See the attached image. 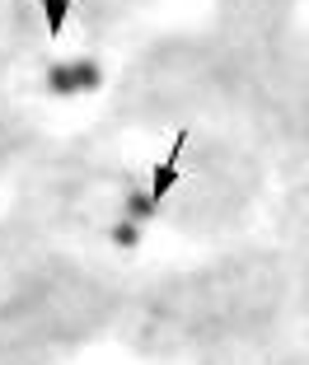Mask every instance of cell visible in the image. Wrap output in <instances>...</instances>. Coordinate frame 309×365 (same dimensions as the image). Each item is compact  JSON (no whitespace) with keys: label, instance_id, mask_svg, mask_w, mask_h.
Listing matches in <instances>:
<instances>
[{"label":"cell","instance_id":"3","mask_svg":"<svg viewBox=\"0 0 309 365\" xmlns=\"http://www.w3.org/2000/svg\"><path fill=\"white\" fill-rule=\"evenodd\" d=\"M155 211H160V202L150 197V187H146V182L127 187V197H122V206H118V215H122V220H131V225H141V230H146L150 220H155Z\"/></svg>","mask_w":309,"mask_h":365},{"label":"cell","instance_id":"1","mask_svg":"<svg viewBox=\"0 0 309 365\" xmlns=\"http://www.w3.org/2000/svg\"><path fill=\"white\" fill-rule=\"evenodd\" d=\"M103 85V71H98V61H89V56H80V61H56L52 71H47V94L56 98H75V94H89V89Z\"/></svg>","mask_w":309,"mask_h":365},{"label":"cell","instance_id":"5","mask_svg":"<svg viewBox=\"0 0 309 365\" xmlns=\"http://www.w3.org/2000/svg\"><path fill=\"white\" fill-rule=\"evenodd\" d=\"M38 10H43V19H47V33H61L66 19H71V10H75V0H43Z\"/></svg>","mask_w":309,"mask_h":365},{"label":"cell","instance_id":"4","mask_svg":"<svg viewBox=\"0 0 309 365\" xmlns=\"http://www.w3.org/2000/svg\"><path fill=\"white\" fill-rule=\"evenodd\" d=\"M108 244L122 248V253H136V248H141V225H131V220L113 215V225H108Z\"/></svg>","mask_w":309,"mask_h":365},{"label":"cell","instance_id":"2","mask_svg":"<svg viewBox=\"0 0 309 365\" xmlns=\"http://www.w3.org/2000/svg\"><path fill=\"white\" fill-rule=\"evenodd\" d=\"M183 150H188V136L173 140V150L164 155L160 164H150V182H146V187H150V197H155V202H164V197H169L173 187L183 182Z\"/></svg>","mask_w":309,"mask_h":365}]
</instances>
